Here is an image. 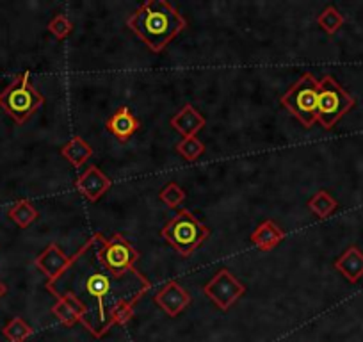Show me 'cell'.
I'll use <instances>...</instances> for the list:
<instances>
[{"mask_svg":"<svg viewBox=\"0 0 363 342\" xmlns=\"http://www.w3.org/2000/svg\"><path fill=\"white\" fill-rule=\"evenodd\" d=\"M150 287L146 276L137 269L114 275L103 268L96 253L95 236L71 255L70 266L57 278L47 282V291L54 296L71 292L84 303L82 324L95 337H103L113 326L125 324Z\"/></svg>","mask_w":363,"mask_h":342,"instance_id":"1","label":"cell"},{"mask_svg":"<svg viewBox=\"0 0 363 342\" xmlns=\"http://www.w3.org/2000/svg\"><path fill=\"white\" fill-rule=\"evenodd\" d=\"M129 29L154 52L164 50L188 22L166 0H148L127 22Z\"/></svg>","mask_w":363,"mask_h":342,"instance_id":"2","label":"cell"},{"mask_svg":"<svg viewBox=\"0 0 363 342\" xmlns=\"http://www.w3.org/2000/svg\"><path fill=\"white\" fill-rule=\"evenodd\" d=\"M210 236V228L203 224L195 214L188 209H182L169 220L161 230V237L175 248L182 257H189L192 251L198 250L207 237Z\"/></svg>","mask_w":363,"mask_h":342,"instance_id":"3","label":"cell"},{"mask_svg":"<svg viewBox=\"0 0 363 342\" xmlns=\"http://www.w3.org/2000/svg\"><path fill=\"white\" fill-rule=\"evenodd\" d=\"M43 103L45 96L34 88L29 72L15 75L11 84L0 93V109H4L18 125L30 120Z\"/></svg>","mask_w":363,"mask_h":342,"instance_id":"4","label":"cell"},{"mask_svg":"<svg viewBox=\"0 0 363 342\" xmlns=\"http://www.w3.org/2000/svg\"><path fill=\"white\" fill-rule=\"evenodd\" d=\"M282 106L299 120L306 129L317 122V106H319V81L312 74L301 75L292 88L282 96Z\"/></svg>","mask_w":363,"mask_h":342,"instance_id":"5","label":"cell"},{"mask_svg":"<svg viewBox=\"0 0 363 342\" xmlns=\"http://www.w3.org/2000/svg\"><path fill=\"white\" fill-rule=\"evenodd\" d=\"M356 100L335 81L326 75L319 81V106H317V122L326 130H331L342 120L344 114L355 107Z\"/></svg>","mask_w":363,"mask_h":342,"instance_id":"6","label":"cell"},{"mask_svg":"<svg viewBox=\"0 0 363 342\" xmlns=\"http://www.w3.org/2000/svg\"><path fill=\"white\" fill-rule=\"evenodd\" d=\"M96 253L103 268L109 269L114 275H125L136 269V262L141 258V253L127 241L121 234H114L110 239H105L102 234H95Z\"/></svg>","mask_w":363,"mask_h":342,"instance_id":"7","label":"cell"},{"mask_svg":"<svg viewBox=\"0 0 363 342\" xmlns=\"http://www.w3.org/2000/svg\"><path fill=\"white\" fill-rule=\"evenodd\" d=\"M203 292L221 310H228L235 302H238L246 295V285H242L228 269H219L216 276L207 285H203Z\"/></svg>","mask_w":363,"mask_h":342,"instance_id":"8","label":"cell"},{"mask_svg":"<svg viewBox=\"0 0 363 342\" xmlns=\"http://www.w3.org/2000/svg\"><path fill=\"white\" fill-rule=\"evenodd\" d=\"M110 186H113L110 178L103 173L98 166H89L86 171H82V173L79 175L77 182H75L77 191L81 193L86 200H89V202L93 203L98 202V200L109 191Z\"/></svg>","mask_w":363,"mask_h":342,"instance_id":"9","label":"cell"},{"mask_svg":"<svg viewBox=\"0 0 363 342\" xmlns=\"http://www.w3.org/2000/svg\"><path fill=\"white\" fill-rule=\"evenodd\" d=\"M154 300L169 317H176L178 314H182V310L188 309V305L191 303L189 292L176 280H169L168 283H164V287L155 295Z\"/></svg>","mask_w":363,"mask_h":342,"instance_id":"10","label":"cell"},{"mask_svg":"<svg viewBox=\"0 0 363 342\" xmlns=\"http://www.w3.org/2000/svg\"><path fill=\"white\" fill-rule=\"evenodd\" d=\"M139 120L127 106L117 107L114 114H110V118L107 120V130L121 143H127L139 130Z\"/></svg>","mask_w":363,"mask_h":342,"instance_id":"11","label":"cell"},{"mask_svg":"<svg viewBox=\"0 0 363 342\" xmlns=\"http://www.w3.org/2000/svg\"><path fill=\"white\" fill-rule=\"evenodd\" d=\"M70 261L71 257H68L57 244L52 243L38 255L34 264H36V268L40 269L41 273L47 275L48 282H52V280L57 278V276L70 266Z\"/></svg>","mask_w":363,"mask_h":342,"instance_id":"12","label":"cell"},{"mask_svg":"<svg viewBox=\"0 0 363 342\" xmlns=\"http://www.w3.org/2000/svg\"><path fill=\"white\" fill-rule=\"evenodd\" d=\"M57 302L52 307V314L57 317L64 326H74V324L82 323L86 316V305L74 296L71 292H63V295L55 296Z\"/></svg>","mask_w":363,"mask_h":342,"instance_id":"13","label":"cell"},{"mask_svg":"<svg viewBox=\"0 0 363 342\" xmlns=\"http://www.w3.org/2000/svg\"><path fill=\"white\" fill-rule=\"evenodd\" d=\"M205 118L191 103L182 107L171 118V127L184 137H195L205 127Z\"/></svg>","mask_w":363,"mask_h":342,"instance_id":"14","label":"cell"},{"mask_svg":"<svg viewBox=\"0 0 363 342\" xmlns=\"http://www.w3.org/2000/svg\"><path fill=\"white\" fill-rule=\"evenodd\" d=\"M335 269L340 271L351 283L359 282L363 276V251L358 246H351L335 261Z\"/></svg>","mask_w":363,"mask_h":342,"instance_id":"15","label":"cell"},{"mask_svg":"<svg viewBox=\"0 0 363 342\" xmlns=\"http://www.w3.org/2000/svg\"><path fill=\"white\" fill-rule=\"evenodd\" d=\"M285 239V232L275 223V221L267 220L257 227L253 234H251V243L262 251H269L272 248L278 246L282 241Z\"/></svg>","mask_w":363,"mask_h":342,"instance_id":"16","label":"cell"},{"mask_svg":"<svg viewBox=\"0 0 363 342\" xmlns=\"http://www.w3.org/2000/svg\"><path fill=\"white\" fill-rule=\"evenodd\" d=\"M61 155L67 159L68 162L75 166L77 169L82 168V164L89 161V157L93 155V148L89 147V143L82 137L74 136L63 148H61Z\"/></svg>","mask_w":363,"mask_h":342,"instance_id":"17","label":"cell"},{"mask_svg":"<svg viewBox=\"0 0 363 342\" xmlns=\"http://www.w3.org/2000/svg\"><path fill=\"white\" fill-rule=\"evenodd\" d=\"M9 220L15 221L18 224V228H29L34 221L38 220V210L29 200H18L13 207H9L8 210Z\"/></svg>","mask_w":363,"mask_h":342,"instance_id":"18","label":"cell"},{"mask_svg":"<svg viewBox=\"0 0 363 342\" xmlns=\"http://www.w3.org/2000/svg\"><path fill=\"white\" fill-rule=\"evenodd\" d=\"M338 202L328 191H319L309 200V209L319 217H328L337 210Z\"/></svg>","mask_w":363,"mask_h":342,"instance_id":"19","label":"cell"},{"mask_svg":"<svg viewBox=\"0 0 363 342\" xmlns=\"http://www.w3.org/2000/svg\"><path fill=\"white\" fill-rule=\"evenodd\" d=\"M33 334L34 330L30 328V324L25 323L22 317H13V319L6 324L4 330H2V335H4L9 342H25Z\"/></svg>","mask_w":363,"mask_h":342,"instance_id":"20","label":"cell"},{"mask_svg":"<svg viewBox=\"0 0 363 342\" xmlns=\"http://www.w3.org/2000/svg\"><path fill=\"white\" fill-rule=\"evenodd\" d=\"M317 23H319V27L324 33L333 36V34L344 25V15H342L337 8H333V6H328V8L317 16Z\"/></svg>","mask_w":363,"mask_h":342,"instance_id":"21","label":"cell"},{"mask_svg":"<svg viewBox=\"0 0 363 342\" xmlns=\"http://www.w3.org/2000/svg\"><path fill=\"white\" fill-rule=\"evenodd\" d=\"M176 152H178V154L185 159V161L192 162V161H196V159L202 157L203 152H205V144H203L196 136L184 137V139L176 144Z\"/></svg>","mask_w":363,"mask_h":342,"instance_id":"22","label":"cell"},{"mask_svg":"<svg viewBox=\"0 0 363 342\" xmlns=\"http://www.w3.org/2000/svg\"><path fill=\"white\" fill-rule=\"evenodd\" d=\"M159 198H161L162 203H166L169 209H176V207L182 205V202L185 200V191L180 188L176 182H169V184L164 186V189L159 193Z\"/></svg>","mask_w":363,"mask_h":342,"instance_id":"23","label":"cell"},{"mask_svg":"<svg viewBox=\"0 0 363 342\" xmlns=\"http://www.w3.org/2000/svg\"><path fill=\"white\" fill-rule=\"evenodd\" d=\"M48 30H50L57 40H64V38L70 36L71 30H74V23H71L64 15H57L50 23H48Z\"/></svg>","mask_w":363,"mask_h":342,"instance_id":"24","label":"cell"},{"mask_svg":"<svg viewBox=\"0 0 363 342\" xmlns=\"http://www.w3.org/2000/svg\"><path fill=\"white\" fill-rule=\"evenodd\" d=\"M6 292H8V287H6L4 283L0 282V298H2V296H4V295H6Z\"/></svg>","mask_w":363,"mask_h":342,"instance_id":"25","label":"cell"}]
</instances>
